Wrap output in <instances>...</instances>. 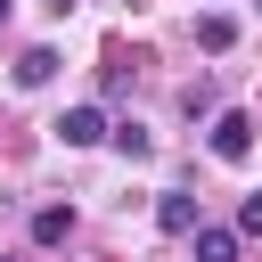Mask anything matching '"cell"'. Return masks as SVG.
Masks as SVG:
<instances>
[{"label":"cell","mask_w":262,"mask_h":262,"mask_svg":"<svg viewBox=\"0 0 262 262\" xmlns=\"http://www.w3.org/2000/svg\"><path fill=\"white\" fill-rule=\"evenodd\" d=\"M66 237H74V213L66 205H41L33 213V246H66Z\"/></svg>","instance_id":"4"},{"label":"cell","mask_w":262,"mask_h":262,"mask_svg":"<svg viewBox=\"0 0 262 262\" xmlns=\"http://www.w3.org/2000/svg\"><path fill=\"white\" fill-rule=\"evenodd\" d=\"M237 221H246V229H254V237H262V188H254V196H246V205H237Z\"/></svg>","instance_id":"9"},{"label":"cell","mask_w":262,"mask_h":262,"mask_svg":"<svg viewBox=\"0 0 262 262\" xmlns=\"http://www.w3.org/2000/svg\"><path fill=\"white\" fill-rule=\"evenodd\" d=\"M213 156H221V164H246V156H254V115H237V106L213 115Z\"/></svg>","instance_id":"1"},{"label":"cell","mask_w":262,"mask_h":262,"mask_svg":"<svg viewBox=\"0 0 262 262\" xmlns=\"http://www.w3.org/2000/svg\"><path fill=\"white\" fill-rule=\"evenodd\" d=\"M0 16H8V0H0Z\"/></svg>","instance_id":"11"},{"label":"cell","mask_w":262,"mask_h":262,"mask_svg":"<svg viewBox=\"0 0 262 262\" xmlns=\"http://www.w3.org/2000/svg\"><path fill=\"white\" fill-rule=\"evenodd\" d=\"M156 229H164V237H196V196L164 188V196H156Z\"/></svg>","instance_id":"3"},{"label":"cell","mask_w":262,"mask_h":262,"mask_svg":"<svg viewBox=\"0 0 262 262\" xmlns=\"http://www.w3.org/2000/svg\"><path fill=\"white\" fill-rule=\"evenodd\" d=\"M196 262H237V237L229 229H196Z\"/></svg>","instance_id":"7"},{"label":"cell","mask_w":262,"mask_h":262,"mask_svg":"<svg viewBox=\"0 0 262 262\" xmlns=\"http://www.w3.org/2000/svg\"><path fill=\"white\" fill-rule=\"evenodd\" d=\"M41 8H57V16H66V8H74V0H41Z\"/></svg>","instance_id":"10"},{"label":"cell","mask_w":262,"mask_h":262,"mask_svg":"<svg viewBox=\"0 0 262 262\" xmlns=\"http://www.w3.org/2000/svg\"><path fill=\"white\" fill-rule=\"evenodd\" d=\"M57 139H66V147H98V139H115V131H106L98 106H66V115H57Z\"/></svg>","instance_id":"2"},{"label":"cell","mask_w":262,"mask_h":262,"mask_svg":"<svg viewBox=\"0 0 262 262\" xmlns=\"http://www.w3.org/2000/svg\"><path fill=\"white\" fill-rule=\"evenodd\" d=\"M49 74H57V49H25V57H16V82H25V90H41Z\"/></svg>","instance_id":"6"},{"label":"cell","mask_w":262,"mask_h":262,"mask_svg":"<svg viewBox=\"0 0 262 262\" xmlns=\"http://www.w3.org/2000/svg\"><path fill=\"white\" fill-rule=\"evenodd\" d=\"M229 41H237V16H221V8H213V16H196V49H213V57H221Z\"/></svg>","instance_id":"5"},{"label":"cell","mask_w":262,"mask_h":262,"mask_svg":"<svg viewBox=\"0 0 262 262\" xmlns=\"http://www.w3.org/2000/svg\"><path fill=\"white\" fill-rule=\"evenodd\" d=\"M115 147H123V156H131V164H139V156H147V147H156V139H147V131H139V123H115Z\"/></svg>","instance_id":"8"}]
</instances>
